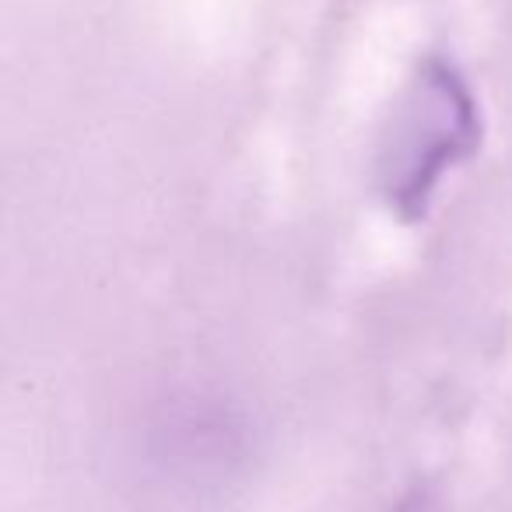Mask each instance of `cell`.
Here are the masks:
<instances>
[{
  "mask_svg": "<svg viewBox=\"0 0 512 512\" xmlns=\"http://www.w3.org/2000/svg\"><path fill=\"white\" fill-rule=\"evenodd\" d=\"M393 512H432V509H428V502H425V498H421V495H411V498H407V502H400Z\"/></svg>",
  "mask_w": 512,
  "mask_h": 512,
  "instance_id": "obj_1",
  "label": "cell"
}]
</instances>
